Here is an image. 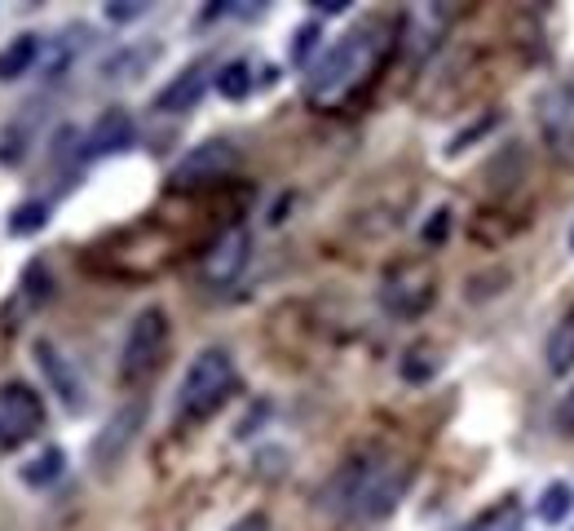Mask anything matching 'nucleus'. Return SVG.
Returning a JSON list of instances; mask_svg holds the SVG:
<instances>
[{
	"mask_svg": "<svg viewBox=\"0 0 574 531\" xmlns=\"http://www.w3.org/2000/svg\"><path fill=\"white\" fill-rule=\"evenodd\" d=\"M411 483V465L394 452H359L344 461L327 487H323V509H331L336 518H359V522H372V518H385L402 492Z\"/></svg>",
	"mask_w": 574,
	"mask_h": 531,
	"instance_id": "nucleus-1",
	"label": "nucleus"
},
{
	"mask_svg": "<svg viewBox=\"0 0 574 531\" xmlns=\"http://www.w3.org/2000/svg\"><path fill=\"white\" fill-rule=\"evenodd\" d=\"M225 531H274V527H270V518H266V513H244L239 522H230Z\"/></svg>",
	"mask_w": 574,
	"mask_h": 531,
	"instance_id": "nucleus-22",
	"label": "nucleus"
},
{
	"mask_svg": "<svg viewBox=\"0 0 574 531\" xmlns=\"http://www.w3.org/2000/svg\"><path fill=\"white\" fill-rule=\"evenodd\" d=\"M429 301H433V270L429 266L407 262L385 279V305L394 314H420Z\"/></svg>",
	"mask_w": 574,
	"mask_h": 531,
	"instance_id": "nucleus-10",
	"label": "nucleus"
},
{
	"mask_svg": "<svg viewBox=\"0 0 574 531\" xmlns=\"http://www.w3.org/2000/svg\"><path fill=\"white\" fill-rule=\"evenodd\" d=\"M570 509H574V487H570V483H552V487L543 492V500H539V518H543V522L570 518Z\"/></svg>",
	"mask_w": 574,
	"mask_h": 531,
	"instance_id": "nucleus-18",
	"label": "nucleus"
},
{
	"mask_svg": "<svg viewBox=\"0 0 574 531\" xmlns=\"http://www.w3.org/2000/svg\"><path fill=\"white\" fill-rule=\"evenodd\" d=\"M36 54H40V41L36 36H19L5 54H0V80H14V76H23L32 62H36Z\"/></svg>",
	"mask_w": 574,
	"mask_h": 531,
	"instance_id": "nucleus-16",
	"label": "nucleus"
},
{
	"mask_svg": "<svg viewBox=\"0 0 574 531\" xmlns=\"http://www.w3.org/2000/svg\"><path fill=\"white\" fill-rule=\"evenodd\" d=\"M45 430V403L27 381L0 385V452H14Z\"/></svg>",
	"mask_w": 574,
	"mask_h": 531,
	"instance_id": "nucleus-5",
	"label": "nucleus"
},
{
	"mask_svg": "<svg viewBox=\"0 0 574 531\" xmlns=\"http://www.w3.org/2000/svg\"><path fill=\"white\" fill-rule=\"evenodd\" d=\"M385 54H389V27L385 23H363L354 32H344V41H336L323 54V62L314 67V76L305 80L309 106H318V112H336V106L359 97L372 84V76L380 71Z\"/></svg>",
	"mask_w": 574,
	"mask_h": 531,
	"instance_id": "nucleus-2",
	"label": "nucleus"
},
{
	"mask_svg": "<svg viewBox=\"0 0 574 531\" xmlns=\"http://www.w3.org/2000/svg\"><path fill=\"white\" fill-rule=\"evenodd\" d=\"M45 222H49V204H40V199H27V204H19L10 212V231L14 235H36Z\"/></svg>",
	"mask_w": 574,
	"mask_h": 531,
	"instance_id": "nucleus-17",
	"label": "nucleus"
},
{
	"mask_svg": "<svg viewBox=\"0 0 574 531\" xmlns=\"http://www.w3.org/2000/svg\"><path fill=\"white\" fill-rule=\"evenodd\" d=\"M446 231H450V208H437L429 218V227H424V244H442Z\"/></svg>",
	"mask_w": 574,
	"mask_h": 531,
	"instance_id": "nucleus-20",
	"label": "nucleus"
},
{
	"mask_svg": "<svg viewBox=\"0 0 574 531\" xmlns=\"http://www.w3.org/2000/svg\"><path fill=\"white\" fill-rule=\"evenodd\" d=\"M469 531H473V527H469Z\"/></svg>",
	"mask_w": 574,
	"mask_h": 531,
	"instance_id": "nucleus-24",
	"label": "nucleus"
},
{
	"mask_svg": "<svg viewBox=\"0 0 574 531\" xmlns=\"http://www.w3.org/2000/svg\"><path fill=\"white\" fill-rule=\"evenodd\" d=\"M570 253H574V227H570Z\"/></svg>",
	"mask_w": 574,
	"mask_h": 531,
	"instance_id": "nucleus-23",
	"label": "nucleus"
},
{
	"mask_svg": "<svg viewBox=\"0 0 574 531\" xmlns=\"http://www.w3.org/2000/svg\"><path fill=\"white\" fill-rule=\"evenodd\" d=\"M36 363H40V372L49 377V390L62 399V407H67V412H80V407H84V385H80L75 368L67 363V355H62L54 342H36Z\"/></svg>",
	"mask_w": 574,
	"mask_h": 531,
	"instance_id": "nucleus-11",
	"label": "nucleus"
},
{
	"mask_svg": "<svg viewBox=\"0 0 574 531\" xmlns=\"http://www.w3.org/2000/svg\"><path fill=\"white\" fill-rule=\"evenodd\" d=\"M248 257H253V235H248L244 227H230V231H225V235H216V240H212V249L203 253L199 275H203V284L225 288V284H235V279L244 275Z\"/></svg>",
	"mask_w": 574,
	"mask_h": 531,
	"instance_id": "nucleus-7",
	"label": "nucleus"
},
{
	"mask_svg": "<svg viewBox=\"0 0 574 531\" xmlns=\"http://www.w3.org/2000/svg\"><path fill=\"white\" fill-rule=\"evenodd\" d=\"M548 372H557V377H565L570 368H574V305L557 319V328L548 333Z\"/></svg>",
	"mask_w": 574,
	"mask_h": 531,
	"instance_id": "nucleus-14",
	"label": "nucleus"
},
{
	"mask_svg": "<svg viewBox=\"0 0 574 531\" xmlns=\"http://www.w3.org/2000/svg\"><path fill=\"white\" fill-rule=\"evenodd\" d=\"M173 342V324L164 305H147L133 314V324L125 333V350H120V381L125 385H142L160 372L164 355Z\"/></svg>",
	"mask_w": 574,
	"mask_h": 531,
	"instance_id": "nucleus-4",
	"label": "nucleus"
},
{
	"mask_svg": "<svg viewBox=\"0 0 574 531\" xmlns=\"http://www.w3.org/2000/svg\"><path fill=\"white\" fill-rule=\"evenodd\" d=\"M235 164H239V151L230 147V142H221V138H212V142H203V147H195L177 169H173V186H203V182H221V177H230L235 173Z\"/></svg>",
	"mask_w": 574,
	"mask_h": 531,
	"instance_id": "nucleus-8",
	"label": "nucleus"
},
{
	"mask_svg": "<svg viewBox=\"0 0 574 531\" xmlns=\"http://www.w3.org/2000/svg\"><path fill=\"white\" fill-rule=\"evenodd\" d=\"M142 420H147V407H142V403H125L120 412H110V420L97 430L93 452H89L97 474H110L115 465L129 457V448H133V439H138V430H142Z\"/></svg>",
	"mask_w": 574,
	"mask_h": 531,
	"instance_id": "nucleus-6",
	"label": "nucleus"
},
{
	"mask_svg": "<svg viewBox=\"0 0 574 531\" xmlns=\"http://www.w3.org/2000/svg\"><path fill=\"white\" fill-rule=\"evenodd\" d=\"M62 470H67V452H62V448H45L40 457H32V461L19 465V478H23L27 487H49V483L62 478Z\"/></svg>",
	"mask_w": 574,
	"mask_h": 531,
	"instance_id": "nucleus-15",
	"label": "nucleus"
},
{
	"mask_svg": "<svg viewBox=\"0 0 574 531\" xmlns=\"http://www.w3.org/2000/svg\"><path fill=\"white\" fill-rule=\"evenodd\" d=\"M129 138H133V120L120 112V106H110V112H102V120L89 129L84 155H106V151H120V147H129Z\"/></svg>",
	"mask_w": 574,
	"mask_h": 531,
	"instance_id": "nucleus-13",
	"label": "nucleus"
},
{
	"mask_svg": "<svg viewBox=\"0 0 574 531\" xmlns=\"http://www.w3.org/2000/svg\"><path fill=\"white\" fill-rule=\"evenodd\" d=\"M239 390V368H235V355L225 346H208L190 359L181 385H177V420L181 425H199L208 420L212 412L225 407V399Z\"/></svg>",
	"mask_w": 574,
	"mask_h": 531,
	"instance_id": "nucleus-3",
	"label": "nucleus"
},
{
	"mask_svg": "<svg viewBox=\"0 0 574 531\" xmlns=\"http://www.w3.org/2000/svg\"><path fill=\"white\" fill-rule=\"evenodd\" d=\"M203 89H208V71H203V62H195V67L177 71L173 84L160 89L155 106H160V112H190V106L203 97Z\"/></svg>",
	"mask_w": 574,
	"mask_h": 531,
	"instance_id": "nucleus-12",
	"label": "nucleus"
},
{
	"mask_svg": "<svg viewBox=\"0 0 574 531\" xmlns=\"http://www.w3.org/2000/svg\"><path fill=\"white\" fill-rule=\"evenodd\" d=\"M557 425L565 435H574V390H565V399L557 403Z\"/></svg>",
	"mask_w": 574,
	"mask_h": 531,
	"instance_id": "nucleus-21",
	"label": "nucleus"
},
{
	"mask_svg": "<svg viewBox=\"0 0 574 531\" xmlns=\"http://www.w3.org/2000/svg\"><path fill=\"white\" fill-rule=\"evenodd\" d=\"M216 89H221L225 97H248V89H253V71H248L244 62H230V67L216 76Z\"/></svg>",
	"mask_w": 574,
	"mask_h": 531,
	"instance_id": "nucleus-19",
	"label": "nucleus"
},
{
	"mask_svg": "<svg viewBox=\"0 0 574 531\" xmlns=\"http://www.w3.org/2000/svg\"><path fill=\"white\" fill-rule=\"evenodd\" d=\"M539 129L552 151H574V80H561L539 97Z\"/></svg>",
	"mask_w": 574,
	"mask_h": 531,
	"instance_id": "nucleus-9",
	"label": "nucleus"
}]
</instances>
